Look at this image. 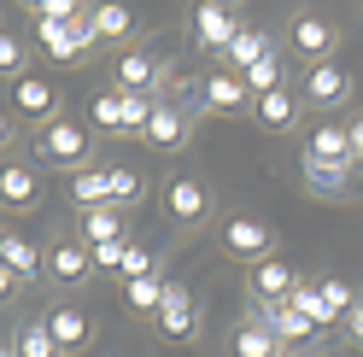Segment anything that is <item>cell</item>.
<instances>
[{"label":"cell","instance_id":"cell-28","mask_svg":"<svg viewBox=\"0 0 363 357\" xmlns=\"http://www.w3.org/2000/svg\"><path fill=\"white\" fill-rule=\"evenodd\" d=\"M88 123H94V129H111V135H129V118H123V94H118V88L88 100Z\"/></svg>","mask_w":363,"mask_h":357},{"label":"cell","instance_id":"cell-15","mask_svg":"<svg viewBox=\"0 0 363 357\" xmlns=\"http://www.w3.org/2000/svg\"><path fill=\"white\" fill-rule=\"evenodd\" d=\"M48 334L59 340V351H82L88 340H94V322H88V310L59 305V310H48Z\"/></svg>","mask_w":363,"mask_h":357},{"label":"cell","instance_id":"cell-39","mask_svg":"<svg viewBox=\"0 0 363 357\" xmlns=\"http://www.w3.org/2000/svg\"><path fill=\"white\" fill-rule=\"evenodd\" d=\"M12 287H18V281H12V270H0V305L12 299Z\"/></svg>","mask_w":363,"mask_h":357},{"label":"cell","instance_id":"cell-9","mask_svg":"<svg viewBox=\"0 0 363 357\" xmlns=\"http://www.w3.org/2000/svg\"><path fill=\"white\" fill-rule=\"evenodd\" d=\"M346 94H352V71H346V64L328 59V64H311V71H305V94H299L305 106H323L328 111V106H340Z\"/></svg>","mask_w":363,"mask_h":357},{"label":"cell","instance_id":"cell-34","mask_svg":"<svg viewBox=\"0 0 363 357\" xmlns=\"http://www.w3.org/2000/svg\"><path fill=\"white\" fill-rule=\"evenodd\" d=\"M35 18H48V24H82L88 6H77V0H35Z\"/></svg>","mask_w":363,"mask_h":357},{"label":"cell","instance_id":"cell-5","mask_svg":"<svg viewBox=\"0 0 363 357\" xmlns=\"http://www.w3.org/2000/svg\"><path fill=\"white\" fill-rule=\"evenodd\" d=\"M223 252L240 258V264H264V258H269V229H264L258 217L235 211L229 222H223Z\"/></svg>","mask_w":363,"mask_h":357},{"label":"cell","instance_id":"cell-20","mask_svg":"<svg viewBox=\"0 0 363 357\" xmlns=\"http://www.w3.org/2000/svg\"><path fill=\"white\" fill-rule=\"evenodd\" d=\"M305 159H323V164H352V135H346L340 123L311 129V141H305Z\"/></svg>","mask_w":363,"mask_h":357},{"label":"cell","instance_id":"cell-14","mask_svg":"<svg viewBox=\"0 0 363 357\" xmlns=\"http://www.w3.org/2000/svg\"><path fill=\"white\" fill-rule=\"evenodd\" d=\"M199 106L206 111H240V106H252V94H246V82L235 71H211L199 82Z\"/></svg>","mask_w":363,"mask_h":357},{"label":"cell","instance_id":"cell-29","mask_svg":"<svg viewBox=\"0 0 363 357\" xmlns=\"http://www.w3.org/2000/svg\"><path fill=\"white\" fill-rule=\"evenodd\" d=\"M123 299L135 317H158V305H164V281L147 276V281H123Z\"/></svg>","mask_w":363,"mask_h":357},{"label":"cell","instance_id":"cell-1","mask_svg":"<svg viewBox=\"0 0 363 357\" xmlns=\"http://www.w3.org/2000/svg\"><path fill=\"white\" fill-rule=\"evenodd\" d=\"M88 152H94V147H88V129H82V123H71V118H53V123L35 135V159H41V164L71 170V164H82V159H88Z\"/></svg>","mask_w":363,"mask_h":357},{"label":"cell","instance_id":"cell-30","mask_svg":"<svg viewBox=\"0 0 363 357\" xmlns=\"http://www.w3.org/2000/svg\"><path fill=\"white\" fill-rule=\"evenodd\" d=\"M71 199H77L82 211L111 205V199H106V170H77V176H71Z\"/></svg>","mask_w":363,"mask_h":357},{"label":"cell","instance_id":"cell-21","mask_svg":"<svg viewBox=\"0 0 363 357\" xmlns=\"http://www.w3.org/2000/svg\"><path fill=\"white\" fill-rule=\"evenodd\" d=\"M229 357H281V340L264 322H240L229 334Z\"/></svg>","mask_w":363,"mask_h":357},{"label":"cell","instance_id":"cell-22","mask_svg":"<svg viewBox=\"0 0 363 357\" xmlns=\"http://www.w3.org/2000/svg\"><path fill=\"white\" fill-rule=\"evenodd\" d=\"M252 118L264 123V129H293V118H299V94H287V88H276V94H264V100H252Z\"/></svg>","mask_w":363,"mask_h":357},{"label":"cell","instance_id":"cell-7","mask_svg":"<svg viewBox=\"0 0 363 357\" xmlns=\"http://www.w3.org/2000/svg\"><path fill=\"white\" fill-rule=\"evenodd\" d=\"M53 106H59V88H53L48 76H18V82H12V111H18L24 123H41V129H48V123H53Z\"/></svg>","mask_w":363,"mask_h":357},{"label":"cell","instance_id":"cell-32","mask_svg":"<svg viewBox=\"0 0 363 357\" xmlns=\"http://www.w3.org/2000/svg\"><path fill=\"white\" fill-rule=\"evenodd\" d=\"M24 59H30V53H24V41H18L12 30H0V76H12V82H18V76H30V71H24Z\"/></svg>","mask_w":363,"mask_h":357},{"label":"cell","instance_id":"cell-42","mask_svg":"<svg viewBox=\"0 0 363 357\" xmlns=\"http://www.w3.org/2000/svg\"><path fill=\"white\" fill-rule=\"evenodd\" d=\"M0 357H18V351H12V346H0Z\"/></svg>","mask_w":363,"mask_h":357},{"label":"cell","instance_id":"cell-11","mask_svg":"<svg viewBox=\"0 0 363 357\" xmlns=\"http://www.w3.org/2000/svg\"><path fill=\"white\" fill-rule=\"evenodd\" d=\"M158 76H164V59H158V53H118V94L152 100Z\"/></svg>","mask_w":363,"mask_h":357},{"label":"cell","instance_id":"cell-18","mask_svg":"<svg viewBox=\"0 0 363 357\" xmlns=\"http://www.w3.org/2000/svg\"><path fill=\"white\" fill-rule=\"evenodd\" d=\"M299 176L316 199H346V182H352V164H323V159H299Z\"/></svg>","mask_w":363,"mask_h":357},{"label":"cell","instance_id":"cell-8","mask_svg":"<svg viewBox=\"0 0 363 357\" xmlns=\"http://www.w3.org/2000/svg\"><path fill=\"white\" fill-rule=\"evenodd\" d=\"M164 211H170L176 229H194V222L211 211V193L199 188L194 176H176V182H164Z\"/></svg>","mask_w":363,"mask_h":357},{"label":"cell","instance_id":"cell-19","mask_svg":"<svg viewBox=\"0 0 363 357\" xmlns=\"http://www.w3.org/2000/svg\"><path fill=\"white\" fill-rule=\"evenodd\" d=\"M264 59H276V41H269L264 30H246V24H240V35L229 41V71L246 76V71H252V64H264Z\"/></svg>","mask_w":363,"mask_h":357},{"label":"cell","instance_id":"cell-37","mask_svg":"<svg viewBox=\"0 0 363 357\" xmlns=\"http://www.w3.org/2000/svg\"><path fill=\"white\" fill-rule=\"evenodd\" d=\"M346 135H352V164L363 170V118H352V129H346Z\"/></svg>","mask_w":363,"mask_h":357},{"label":"cell","instance_id":"cell-4","mask_svg":"<svg viewBox=\"0 0 363 357\" xmlns=\"http://www.w3.org/2000/svg\"><path fill=\"white\" fill-rule=\"evenodd\" d=\"M158 334L164 340H194L199 334V305H194V293L182 281H164V305H158Z\"/></svg>","mask_w":363,"mask_h":357},{"label":"cell","instance_id":"cell-26","mask_svg":"<svg viewBox=\"0 0 363 357\" xmlns=\"http://www.w3.org/2000/svg\"><path fill=\"white\" fill-rule=\"evenodd\" d=\"M12 351H18V357H65L59 340L48 334V322H24V328H12Z\"/></svg>","mask_w":363,"mask_h":357},{"label":"cell","instance_id":"cell-16","mask_svg":"<svg viewBox=\"0 0 363 357\" xmlns=\"http://www.w3.org/2000/svg\"><path fill=\"white\" fill-rule=\"evenodd\" d=\"M88 270H94V258H88L82 240H53V252H48V276L53 281L77 287V281H88Z\"/></svg>","mask_w":363,"mask_h":357},{"label":"cell","instance_id":"cell-17","mask_svg":"<svg viewBox=\"0 0 363 357\" xmlns=\"http://www.w3.org/2000/svg\"><path fill=\"white\" fill-rule=\"evenodd\" d=\"M293 287H299L293 264H281V258H264V264H252V299L276 305V299H287V293H293Z\"/></svg>","mask_w":363,"mask_h":357},{"label":"cell","instance_id":"cell-33","mask_svg":"<svg viewBox=\"0 0 363 357\" xmlns=\"http://www.w3.org/2000/svg\"><path fill=\"white\" fill-rule=\"evenodd\" d=\"M316 293H323V305L334 310V317H346V310L357 305V293H352V287L340 281V276H323V281H316Z\"/></svg>","mask_w":363,"mask_h":357},{"label":"cell","instance_id":"cell-31","mask_svg":"<svg viewBox=\"0 0 363 357\" xmlns=\"http://www.w3.org/2000/svg\"><path fill=\"white\" fill-rule=\"evenodd\" d=\"M240 82H246V94H252V100L276 94V88H281V53H276V59H264V64H252V71H246Z\"/></svg>","mask_w":363,"mask_h":357},{"label":"cell","instance_id":"cell-25","mask_svg":"<svg viewBox=\"0 0 363 357\" xmlns=\"http://www.w3.org/2000/svg\"><path fill=\"white\" fill-rule=\"evenodd\" d=\"M77 240H82V246H106V240H123V222H118V211H111V205H100V211H82V229H77Z\"/></svg>","mask_w":363,"mask_h":357},{"label":"cell","instance_id":"cell-36","mask_svg":"<svg viewBox=\"0 0 363 357\" xmlns=\"http://www.w3.org/2000/svg\"><path fill=\"white\" fill-rule=\"evenodd\" d=\"M123 246H129V240H106V246H88L94 270H123Z\"/></svg>","mask_w":363,"mask_h":357},{"label":"cell","instance_id":"cell-41","mask_svg":"<svg viewBox=\"0 0 363 357\" xmlns=\"http://www.w3.org/2000/svg\"><path fill=\"white\" fill-rule=\"evenodd\" d=\"M281 357H316L311 346H281Z\"/></svg>","mask_w":363,"mask_h":357},{"label":"cell","instance_id":"cell-6","mask_svg":"<svg viewBox=\"0 0 363 357\" xmlns=\"http://www.w3.org/2000/svg\"><path fill=\"white\" fill-rule=\"evenodd\" d=\"M287 41H293V53H299L305 64H328V59H334V41H340V30L328 24V18H316V12H305V18H293V30H287Z\"/></svg>","mask_w":363,"mask_h":357},{"label":"cell","instance_id":"cell-35","mask_svg":"<svg viewBox=\"0 0 363 357\" xmlns=\"http://www.w3.org/2000/svg\"><path fill=\"white\" fill-rule=\"evenodd\" d=\"M118 276H123V281H147V276H152V246H135V240H129Z\"/></svg>","mask_w":363,"mask_h":357},{"label":"cell","instance_id":"cell-3","mask_svg":"<svg viewBox=\"0 0 363 357\" xmlns=\"http://www.w3.org/2000/svg\"><path fill=\"white\" fill-rule=\"evenodd\" d=\"M35 41L48 47V59L82 64L88 47H94V30H88V18H82V24H48V18H35Z\"/></svg>","mask_w":363,"mask_h":357},{"label":"cell","instance_id":"cell-24","mask_svg":"<svg viewBox=\"0 0 363 357\" xmlns=\"http://www.w3.org/2000/svg\"><path fill=\"white\" fill-rule=\"evenodd\" d=\"M88 30L106 41H129L135 35V12L129 6H88Z\"/></svg>","mask_w":363,"mask_h":357},{"label":"cell","instance_id":"cell-27","mask_svg":"<svg viewBox=\"0 0 363 357\" xmlns=\"http://www.w3.org/2000/svg\"><path fill=\"white\" fill-rule=\"evenodd\" d=\"M141 170H129V164H111L106 170V199H111V211H123V205H135L141 199Z\"/></svg>","mask_w":363,"mask_h":357},{"label":"cell","instance_id":"cell-10","mask_svg":"<svg viewBox=\"0 0 363 357\" xmlns=\"http://www.w3.org/2000/svg\"><path fill=\"white\" fill-rule=\"evenodd\" d=\"M0 270H12L18 287H30L41 270H48V258L35 252V240H24L18 229H0Z\"/></svg>","mask_w":363,"mask_h":357},{"label":"cell","instance_id":"cell-38","mask_svg":"<svg viewBox=\"0 0 363 357\" xmlns=\"http://www.w3.org/2000/svg\"><path fill=\"white\" fill-rule=\"evenodd\" d=\"M346 328H352V340H357V346H363V293H357V305H352V310H346Z\"/></svg>","mask_w":363,"mask_h":357},{"label":"cell","instance_id":"cell-2","mask_svg":"<svg viewBox=\"0 0 363 357\" xmlns=\"http://www.w3.org/2000/svg\"><path fill=\"white\" fill-rule=\"evenodd\" d=\"M188 35L199 53H229V41L240 35V18H235V6H194Z\"/></svg>","mask_w":363,"mask_h":357},{"label":"cell","instance_id":"cell-23","mask_svg":"<svg viewBox=\"0 0 363 357\" xmlns=\"http://www.w3.org/2000/svg\"><path fill=\"white\" fill-rule=\"evenodd\" d=\"M287 305L299 310V317H305V322H311L316 334H323V328H334V322H340L334 310L323 305V293H316V281H299V287H293V293H287Z\"/></svg>","mask_w":363,"mask_h":357},{"label":"cell","instance_id":"cell-40","mask_svg":"<svg viewBox=\"0 0 363 357\" xmlns=\"http://www.w3.org/2000/svg\"><path fill=\"white\" fill-rule=\"evenodd\" d=\"M12 141V111H0V147Z\"/></svg>","mask_w":363,"mask_h":357},{"label":"cell","instance_id":"cell-13","mask_svg":"<svg viewBox=\"0 0 363 357\" xmlns=\"http://www.w3.org/2000/svg\"><path fill=\"white\" fill-rule=\"evenodd\" d=\"M35 199H41V176L30 164L6 159V164H0V205H6V211H30Z\"/></svg>","mask_w":363,"mask_h":357},{"label":"cell","instance_id":"cell-12","mask_svg":"<svg viewBox=\"0 0 363 357\" xmlns=\"http://www.w3.org/2000/svg\"><path fill=\"white\" fill-rule=\"evenodd\" d=\"M141 141L158 147V152H176L182 141H188V111L170 106V100H158V106H152V118H147V129H141Z\"/></svg>","mask_w":363,"mask_h":357}]
</instances>
